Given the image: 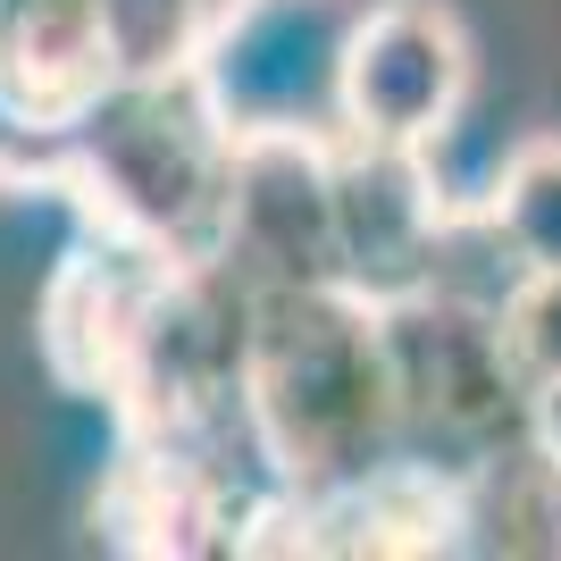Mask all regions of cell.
Here are the masks:
<instances>
[{"mask_svg":"<svg viewBox=\"0 0 561 561\" xmlns=\"http://www.w3.org/2000/svg\"><path fill=\"white\" fill-rule=\"evenodd\" d=\"M243 427L277 486L328 494L402 445L386 328L360 285H252Z\"/></svg>","mask_w":561,"mask_h":561,"instance_id":"obj_1","label":"cell"},{"mask_svg":"<svg viewBox=\"0 0 561 561\" xmlns=\"http://www.w3.org/2000/svg\"><path fill=\"white\" fill-rule=\"evenodd\" d=\"M59 185L93 210V227L142 252L202 268L227 260V185L234 126L202 93V76H117L84 117H68Z\"/></svg>","mask_w":561,"mask_h":561,"instance_id":"obj_2","label":"cell"},{"mask_svg":"<svg viewBox=\"0 0 561 561\" xmlns=\"http://www.w3.org/2000/svg\"><path fill=\"white\" fill-rule=\"evenodd\" d=\"M377 328L394 360L402 436H445V445L486 453L494 436L545 411L503 335V302H469L461 285H411L394 302H377Z\"/></svg>","mask_w":561,"mask_h":561,"instance_id":"obj_3","label":"cell"},{"mask_svg":"<svg viewBox=\"0 0 561 561\" xmlns=\"http://www.w3.org/2000/svg\"><path fill=\"white\" fill-rule=\"evenodd\" d=\"M469 34L445 0H377L352 9L344 68H335V135L436 151L469 101Z\"/></svg>","mask_w":561,"mask_h":561,"instance_id":"obj_4","label":"cell"},{"mask_svg":"<svg viewBox=\"0 0 561 561\" xmlns=\"http://www.w3.org/2000/svg\"><path fill=\"white\" fill-rule=\"evenodd\" d=\"M344 34H352L344 0H227L210 18V43H202L193 76L234 135H260V126L335 135Z\"/></svg>","mask_w":561,"mask_h":561,"instance_id":"obj_5","label":"cell"},{"mask_svg":"<svg viewBox=\"0 0 561 561\" xmlns=\"http://www.w3.org/2000/svg\"><path fill=\"white\" fill-rule=\"evenodd\" d=\"M227 268L243 285H344L335 135H319V126H260V135H234Z\"/></svg>","mask_w":561,"mask_h":561,"instance_id":"obj_6","label":"cell"},{"mask_svg":"<svg viewBox=\"0 0 561 561\" xmlns=\"http://www.w3.org/2000/svg\"><path fill=\"white\" fill-rule=\"evenodd\" d=\"M335 202H344V285H360L369 302L436 285L453 218L427 185V151L335 135Z\"/></svg>","mask_w":561,"mask_h":561,"instance_id":"obj_7","label":"cell"},{"mask_svg":"<svg viewBox=\"0 0 561 561\" xmlns=\"http://www.w3.org/2000/svg\"><path fill=\"white\" fill-rule=\"evenodd\" d=\"M168 268H176V260L142 252V243H126V234H110V227H101L84 252H68V268L50 277V302H43V352L76 394L117 402V377L135 360L142 310H151Z\"/></svg>","mask_w":561,"mask_h":561,"instance_id":"obj_8","label":"cell"},{"mask_svg":"<svg viewBox=\"0 0 561 561\" xmlns=\"http://www.w3.org/2000/svg\"><path fill=\"white\" fill-rule=\"evenodd\" d=\"M302 494V486H294ZM310 503V553H469V494L461 469H436L420 453H386L369 478Z\"/></svg>","mask_w":561,"mask_h":561,"instance_id":"obj_9","label":"cell"},{"mask_svg":"<svg viewBox=\"0 0 561 561\" xmlns=\"http://www.w3.org/2000/svg\"><path fill=\"white\" fill-rule=\"evenodd\" d=\"M117 84L101 0H0V101L34 126H68Z\"/></svg>","mask_w":561,"mask_h":561,"instance_id":"obj_10","label":"cell"},{"mask_svg":"<svg viewBox=\"0 0 561 561\" xmlns=\"http://www.w3.org/2000/svg\"><path fill=\"white\" fill-rule=\"evenodd\" d=\"M101 528L126 553H234L243 512L210 478V461H193L176 436H135L117 461L110 494H101Z\"/></svg>","mask_w":561,"mask_h":561,"instance_id":"obj_11","label":"cell"},{"mask_svg":"<svg viewBox=\"0 0 561 561\" xmlns=\"http://www.w3.org/2000/svg\"><path fill=\"white\" fill-rule=\"evenodd\" d=\"M469 553H561V436L545 420L461 461Z\"/></svg>","mask_w":561,"mask_h":561,"instance_id":"obj_12","label":"cell"},{"mask_svg":"<svg viewBox=\"0 0 561 561\" xmlns=\"http://www.w3.org/2000/svg\"><path fill=\"white\" fill-rule=\"evenodd\" d=\"M486 218L519 268H561V142H528L503 160Z\"/></svg>","mask_w":561,"mask_h":561,"instance_id":"obj_13","label":"cell"},{"mask_svg":"<svg viewBox=\"0 0 561 561\" xmlns=\"http://www.w3.org/2000/svg\"><path fill=\"white\" fill-rule=\"evenodd\" d=\"M218 0H101L117 76H185L210 43Z\"/></svg>","mask_w":561,"mask_h":561,"instance_id":"obj_14","label":"cell"},{"mask_svg":"<svg viewBox=\"0 0 561 561\" xmlns=\"http://www.w3.org/2000/svg\"><path fill=\"white\" fill-rule=\"evenodd\" d=\"M503 335H512L537 402H561V268H528L503 294Z\"/></svg>","mask_w":561,"mask_h":561,"instance_id":"obj_15","label":"cell"}]
</instances>
